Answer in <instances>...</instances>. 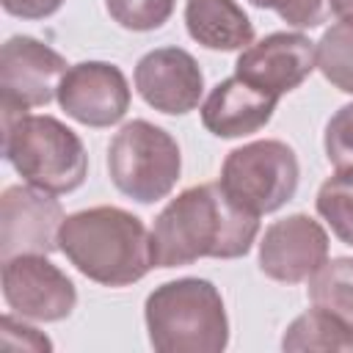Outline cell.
Here are the masks:
<instances>
[{"label": "cell", "instance_id": "cell-1", "mask_svg": "<svg viewBox=\"0 0 353 353\" xmlns=\"http://www.w3.org/2000/svg\"><path fill=\"white\" fill-rule=\"evenodd\" d=\"M259 234V215L234 204L218 182H204L171 199L152 226L154 268H179L196 259L245 256Z\"/></svg>", "mask_w": 353, "mask_h": 353}, {"label": "cell", "instance_id": "cell-2", "mask_svg": "<svg viewBox=\"0 0 353 353\" xmlns=\"http://www.w3.org/2000/svg\"><path fill=\"white\" fill-rule=\"evenodd\" d=\"M58 251L91 281L127 287L154 268L152 232L121 207L99 204L63 218Z\"/></svg>", "mask_w": 353, "mask_h": 353}, {"label": "cell", "instance_id": "cell-3", "mask_svg": "<svg viewBox=\"0 0 353 353\" xmlns=\"http://www.w3.org/2000/svg\"><path fill=\"white\" fill-rule=\"evenodd\" d=\"M149 345L157 353H221L229 345V317L218 287L185 276L154 287L143 303Z\"/></svg>", "mask_w": 353, "mask_h": 353}, {"label": "cell", "instance_id": "cell-4", "mask_svg": "<svg viewBox=\"0 0 353 353\" xmlns=\"http://www.w3.org/2000/svg\"><path fill=\"white\" fill-rule=\"evenodd\" d=\"M3 157L28 185L55 196L77 190L88 174L80 135L47 113L3 110Z\"/></svg>", "mask_w": 353, "mask_h": 353}, {"label": "cell", "instance_id": "cell-5", "mask_svg": "<svg viewBox=\"0 0 353 353\" xmlns=\"http://www.w3.org/2000/svg\"><path fill=\"white\" fill-rule=\"evenodd\" d=\"M182 171L179 143L163 127L132 119L108 143V174L119 193L138 204L165 199Z\"/></svg>", "mask_w": 353, "mask_h": 353}, {"label": "cell", "instance_id": "cell-6", "mask_svg": "<svg viewBox=\"0 0 353 353\" xmlns=\"http://www.w3.org/2000/svg\"><path fill=\"white\" fill-rule=\"evenodd\" d=\"M301 165L284 141L265 138L232 149L221 165L223 193L254 215L281 210L298 190Z\"/></svg>", "mask_w": 353, "mask_h": 353}, {"label": "cell", "instance_id": "cell-7", "mask_svg": "<svg viewBox=\"0 0 353 353\" xmlns=\"http://www.w3.org/2000/svg\"><path fill=\"white\" fill-rule=\"evenodd\" d=\"M3 301L28 320L58 323L77 306V290L72 279L47 259V254H17L3 259Z\"/></svg>", "mask_w": 353, "mask_h": 353}, {"label": "cell", "instance_id": "cell-8", "mask_svg": "<svg viewBox=\"0 0 353 353\" xmlns=\"http://www.w3.org/2000/svg\"><path fill=\"white\" fill-rule=\"evenodd\" d=\"M69 63L33 36H11L0 50V108L25 113L58 97Z\"/></svg>", "mask_w": 353, "mask_h": 353}, {"label": "cell", "instance_id": "cell-9", "mask_svg": "<svg viewBox=\"0 0 353 353\" xmlns=\"http://www.w3.org/2000/svg\"><path fill=\"white\" fill-rule=\"evenodd\" d=\"M63 218L55 193L33 185H8L0 196V259L17 254H52Z\"/></svg>", "mask_w": 353, "mask_h": 353}, {"label": "cell", "instance_id": "cell-10", "mask_svg": "<svg viewBox=\"0 0 353 353\" xmlns=\"http://www.w3.org/2000/svg\"><path fill=\"white\" fill-rule=\"evenodd\" d=\"M55 99L77 124L110 127L119 124L130 110V83L116 63L80 61L66 69Z\"/></svg>", "mask_w": 353, "mask_h": 353}, {"label": "cell", "instance_id": "cell-11", "mask_svg": "<svg viewBox=\"0 0 353 353\" xmlns=\"http://www.w3.org/2000/svg\"><path fill=\"white\" fill-rule=\"evenodd\" d=\"M314 69V41L295 30H279L248 44L234 63V74L240 80L276 99L295 91L303 80H309Z\"/></svg>", "mask_w": 353, "mask_h": 353}, {"label": "cell", "instance_id": "cell-12", "mask_svg": "<svg viewBox=\"0 0 353 353\" xmlns=\"http://www.w3.org/2000/svg\"><path fill=\"white\" fill-rule=\"evenodd\" d=\"M328 259V234L306 212L273 221L259 240V270L281 284L309 281Z\"/></svg>", "mask_w": 353, "mask_h": 353}, {"label": "cell", "instance_id": "cell-13", "mask_svg": "<svg viewBox=\"0 0 353 353\" xmlns=\"http://www.w3.org/2000/svg\"><path fill=\"white\" fill-rule=\"evenodd\" d=\"M135 88L141 99L165 113V116H185L199 108L204 94V74L199 61L182 47H157L149 50L135 63Z\"/></svg>", "mask_w": 353, "mask_h": 353}, {"label": "cell", "instance_id": "cell-14", "mask_svg": "<svg viewBox=\"0 0 353 353\" xmlns=\"http://www.w3.org/2000/svg\"><path fill=\"white\" fill-rule=\"evenodd\" d=\"M279 99L234 77L221 80L201 105V124L215 138H245L259 132L276 110Z\"/></svg>", "mask_w": 353, "mask_h": 353}, {"label": "cell", "instance_id": "cell-15", "mask_svg": "<svg viewBox=\"0 0 353 353\" xmlns=\"http://www.w3.org/2000/svg\"><path fill=\"white\" fill-rule=\"evenodd\" d=\"M185 28L193 41L215 52L254 44V22L237 0H185Z\"/></svg>", "mask_w": 353, "mask_h": 353}, {"label": "cell", "instance_id": "cell-16", "mask_svg": "<svg viewBox=\"0 0 353 353\" xmlns=\"http://www.w3.org/2000/svg\"><path fill=\"white\" fill-rule=\"evenodd\" d=\"M281 347L292 350V353L353 350V328L347 323H342L336 314H331L328 309H320L312 303V309H306L287 325V331L281 336Z\"/></svg>", "mask_w": 353, "mask_h": 353}, {"label": "cell", "instance_id": "cell-17", "mask_svg": "<svg viewBox=\"0 0 353 353\" xmlns=\"http://www.w3.org/2000/svg\"><path fill=\"white\" fill-rule=\"evenodd\" d=\"M309 301L353 328V259L334 256L309 279Z\"/></svg>", "mask_w": 353, "mask_h": 353}, {"label": "cell", "instance_id": "cell-18", "mask_svg": "<svg viewBox=\"0 0 353 353\" xmlns=\"http://www.w3.org/2000/svg\"><path fill=\"white\" fill-rule=\"evenodd\" d=\"M320 74L339 91L353 94V19H339L314 44Z\"/></svg>", "mask_w": 353, "mask_h": 353}, {"label": "cell", "instance_id": "cell-19", "mask_svg": "<svg viewBox=\"0 0 353 353\" xmlns=\"http://www.w3.org/2000/svg\"><path fill=\"white\" fill-rule=\"evenodd\" d=\"M314 207L331 232L345 245H353V168H336V174L320 185Z\"/></svg>", "mask_w": 353, "mask_h": 353}, {"label": "cell", "instance_id": "cell-20", "mask_svg": "<svg viewBox=\"0 0 353 353\" xmlns=\"http://www.w3.org/2000/svg\"><path fill=\"white\" fill-rule=\"evenodd\" d=\"M176 0H105V8L124 30L146 33L163 28L174 14Z\"/></svg>", "mask_w": 353, "mask_h": 353}, {"label": "cell", "instance_id": "cell-21", "mask_svg": "<svg viewBox=\"0 0 353 353\" xmlns=\"http://www.w3.org/2000/svg\"><path fill=\"white\" fill-rule=\"evenodd\" d=\"M325 157L334 168H353V102L342 105L325 124Z\"/></svg>", "mask_w": 353, "mask_h": 353}, {"label": "cell", "instance_id": "cell-22", "mask_svg": "<svg viewBox=\"0 0 353 353\" xmlns=\"http://www.w3.org/2000/svg\"><path fill=\"white\" fill-rule=\"evenodd\" d=\"M256 8L276 11L292 28H317L328 17V0H248Z\"/></svg>", "mask_w": 353, "mask_h": 353}, {"label": "cell", "instance_id": "cell-23", "mask_svg": "<svg viewBox=\"0 0 353 353\" xmlns=\"http://www.w3.org/2000/svg\"><path fill=\"white\" fill-rule=\"evenodd\" d=\"M61 6L63 0H3L6 14L19 19H44V17H52Z\"/></svg>", "mask_w": 353, "mask_h": 353}, {"label": "cell", "instance_id": "cell-24", "mask_svg": "<svg viewBox=\"0 0 353 353\" xmlns=\"http://www.w3.org/2000/svg\"><path fill=\"white\" fill-rule=\"evenodd\" d=\"M328 11L339 19H353V0H328Z\"/></svg>", "mask_w": 353, "mask_h": 353}]
</instances>
